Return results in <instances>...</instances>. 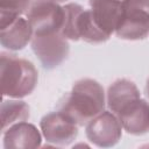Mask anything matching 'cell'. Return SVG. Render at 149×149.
Instances as JSON below:
<instances>
[{"mask_svg": "<svg viewBox=\"0 0 149 149\" xmlns=\"http://www.w3.org/2000/svg\"><path fill=\"white\" fill-rule=\"evenodd\" d=\"M105 105L104 87L92 78H83L77 80L71 92L63 97L57 111L65 114L78 127H81L105 111Z\"/></svg>", "mask_w": 149, "mask_h": 149, "instance_id": "cell-1", "label": "cell"}, {"mask_svg": "<svg viewBox=\"0 0 149 149\" xmlns=\"http://www.w3.org/2000/svg\"><path fill=\"white\" fill-rule=\"evenodd\" d=\"M1 132L3 133L8 127L16 122L26 121L30 116L29 106L23 100H6L1 102Z\"/></svg>", "mask_w": 149, "mask_h": 149, "instance_id": "cell-14", "label": "cell"}, {"mask_svg": "<svg viewBox=\"0 0 149 149\" xmlns=\"http://www.w3.org/2000/svg\"><path fill=\"white\" fill-rule=\"evenodd\" d=\"M122 129L132 135H143L149 132V102L144 99H135L123 106L115 114Z\"/></svg>", "mask_w": 149, "mask_h": 149, "instance_id": "cell-9", "label": "cell"}, {"mask_svg": "<svg viewBox=\"0 0 149 149\" xmlns=\"http://www.w3.org/2000/svg\"><path fill=\"white\" fill-rule=\"evenodd\" d=\"M141 98L137 86L129 79L120 78L113 81L106 93V102L108 109L116 114L123 106L130 101Z\"/></svg>", "mask_w": 149, "mask_h": 149, "instance_id": "cell-13", "label": "cell"}, {"mask_svg": "<svg viewBox=\"0 0 149 149\" xmlns=\"http://www.w3.org/2000/svg\"><path fill=\"white\" fill-rule=\"evenodd\" d=\"M34 36L33 28L27 19L22 16L16 17L8 24L0 27V42L5 49L22 50Z\"/></svg>", "mask_w": 149, "mask_h": 149, "instance_id": "cell-12", "label": "cell"}, {"mask_svg": "<svg viewBox=\"0 0 149 149\" xmlns=\"http://www.w3.org/2000/svg\"><path fill=\"white\" fill-rule=\"evenodd\" d=\"M44 1H54V2H63L65 0H44Z\"/></svg>", "mask_w": 149, "mask_h": 149, "instance_id": "cell-17", "label": "cell"}, {"mask_svg": "<svg viewBox=\"0 0 149 149\" xmlns=\"http://www.w3.org/2000/svg\"><path fill=\"white\" fill-rule=\"evenodd\" d=\"M27 20L33 28L34 35L62 33L65 10L58 2L36 0L27 12Z\"/></svg>", "mask_w": 149, "mask_h": 149, "instance_id": "cell-5", "label": "cell"}, {"mask_svg": "<svg viewBox=\"0 0 149 149\" xmlns=\"http://www.w3.org/2000/svg\"><path fill=\"white\" fill-rule=\"evenodd\" d=\"M85 134L87 140L94 146L109 148L120 141L122 126L113 112L102 111L86 123Z\"/></svg>", "mask_w": 149, "mask_h": 149, "instance_id": "cell-7", "label": "cell"}, {"mask_svg": "<svg viewBox=\"0 0 149 149\" xmlns=\"http://www.w3.org/2000/svg\"><path fill=\"white\" fill-rule=\"evenodd\" d=\"M64 10L65 20L62 34L68 40H83L91 44H98L111 37L95 23L91 9H84L80 5L70 2L64 6Z\"/></svg>", "mask_w": 149, "mask_h": 149, "instance_id": "cell-3", "label": "cell"}, {"mask_svg": "<svg viewBox=\"0 0 149 149\" xmlns=\"http://www.w3.org/2000/svg\"><path fill=\"white\" fill-rule=\"evenodd\" d=\"M31 0H0V27L27 13Z\"/></svg>", "mask_w": 149, "mask_h": 149, "instance_id": "cell-15", "label": "cell"}, {"mask_svg": "<svg viewBox=\"0 0 149 149\" xmlns=\"http://www.w3.org/2000/svg\"><path fill=\"white\" fill-rule=\"evenodd\" d=\"M2 142L6 149L9 148H38L42 136L37 128L29 122L21 121L8 127L3 133Z\"/></svg>", "mask_w": 149, "mask_h": 149, "instance_id": "cell-11", "label": "cell"}, {"mask_svg": "<svg viewBox=\"0 0 149 149\" xmlns=\"http://www.w3.org/2000/svg\"><path fill=\"white\" fill-rule=\"evenodd\" d=\"M119 38L139 41L149 35V0H125L123 12L115 29Z\"/></svg>", "mask_w": 149, "mask_h": 149, "instance_id": "cell-4", "label": "cell"}, {"mask_svg": "<svg viewBox=\"0 0 149 149\" xmlns=\"http://www.w3.org/2000/svg\"><path fill=\"white\" fill-rule=\"evenodd\" d=\"M125 0H88L95 23L107 35L115 33L123 12Z\"/></svg>", "mask_w": 149, "mask_h": 149, "instance_id": "cell-10", "label": "cell"}, {"mask_svg": "<svg viewBox=\"0 0 149 149\" xmlns=\"http://www.w3.org/2000/svg\"><path fill=\"white\" fill-rule=\"evenodd\" d=\"M144 93L147 95V98L149 99V77L147 79V83H146V87H144Z\"/></svg>", "mask_w": 149, "mask_h": 149, "instance_id": "cell-16", "label": "cell"}, {"mask_svg": "<svg viewBox=\"0 0 149 149\" xmlns=\"http://www.w3.org/2000/svg\"><path fill=\"white\" fill-rule=\"evenodd\" d=\"M40 127L45 141L54 146H68L78 135V126L59 111L45 114L40 121Z\"/></svg>", "mask_w": 149, "mask_h": 149, "instance_id": "cell-8", "label": "cell"}, {"mask_svg": "<svg viewBox=\"0 0 149 149\" xmlns=\"http://www.w3.org/2000/svg\"><path fill=\"white\" fill-rule=\"evenodd\" d=\"M30 43L34 54L47 70L59 66L68 58L70 52L68 38L62 33L34 35Z\"/></svg>", "mask_w": 149, "mask_h": 149, "instance_id": "cell-6", "label": "cell"}, {"mask_svg": "<svg viewBox=\"0 0 149 149\" xmlns=\"http://www.w3.org/2000/svg\"><path fill=\"white\" fill-rule=\"evenodd\" d=\"M0 78L2 95L20 99L33 93L37 85L38 72L30 61L1 52Z\"/></svg>", "mask_w": 149, "mask_h": 149, "instance_id": "cell-2", "label": "cell"}]
</instances>
